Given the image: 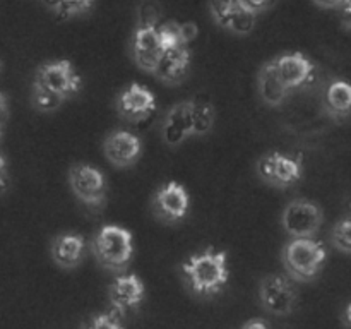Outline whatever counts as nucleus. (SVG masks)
<instances>
[{
	"mask_svg": "<svg viewBox=\"0 0 351 329\" xmlns=\"http://www.w3.org/2000/svg\"><path fill=\"white\" fill-rule=\"evenodd\" d=\"M82 91V77L67 58L47 60L34 71L31 105L40 113H55Z\"/></svg>",
	"mask_w": 351,
	"mask_h": 329,
	"instance_id": "1",
	"label": "nucleus"
},
{
	"mask_svg": "<svg viewBox=\"0 0 351 329\" xmlns=\"http://www.w3.org/2000/svg\"><path fill=\"white\" fill-rule=\"evenodd\" d=\"M180 280L189 295L197 300L218 297L230 281L228 252L208 245L191 254L180 264Z\"/></svg>",
	"mask_w": 351,
	"mask_h": 329,
	"instance_id": "2",
	"label": "nucleus"
},
{
	"mask_svg": "<svg viewBox=\"0 0 351 329\" xmlns=\"http://www.w3.org/2000/svg\"><path fill=\"white\" fill-rule=\"evenodd\" d=\"M328 263V247L314 239H288L281 249V264L297 283H312L321 276Z\"/></svg>",
	"mask_w": 351,
	"mask_h": 329,
	"instance_id": "3",
	"label": "nucleus"
},
{
	"mask_svg": "<svg viewBox=\"0 0 351 329\" xmlns=\"http://www.w3.org/2000/svg\"><path fill=\"white\" fill-rule=\"evenodd\" d=\"M89 249L96 263L113 276L127 273L136 254L132 233L119 225L101 226L93 236Z\"/></svg>",
	"mask_w": 351,
	"mask_h": 329,
	"instance_id": "4",
	"label": "nucleus"
},
{
	"mask_svg": "<svg viewBox=\"0 0 351 329\" xmlns=\"http://www.w3.org/2000/svg\"><path fill=\"white\" fill-rule=\"evenodd\" d=\"M297 281L285 274H266L257 287V300L266 314L274 317H290L298 305Z\"/></svg>",
	"mask_w": 351,
	"mask_h": 329,
	"instance_id": "5",
	"label": "nucleus"
},
{
	"mask_svg": "<svg viewBox=\"0 0 351 329\" xmlns=\"http://www.w3.org/2000/svg\"><path fill=\"white\" fill-rule=\"evenodd\" d=\"M256 175L263 184L273 188H290L304 178V160L281 151H267L256 161Z\"/></svg>",
	"mask_w": 351,
	"mask_h": 329,
	"instance_id": "6",
	"label": "nucleus"
},
{
	"mask_svg": "<svg viewBox=\"0 0 351 329\" xmlns=\"http://www.w3.org/2000/svg\"><path fill=\"white\" fill-rule=\"evenodd\" d=\"M280 223L288 239H314L324 225V211L311 199H291L281 211Z\"/></svg>",
	"mask_w": 351,
	"mask_h": 329,
	"instance_id": "7",
	"label": "nucleus"
},
{
	"mask_svg": "<svg viewBox=\"0 0 351 329\" xmlns=\"http://www.w3.org/2000/svg\"><path fill=\"white\" fill-rule=\"evenodd\" d=\"M72 194L88 208L99 211L108 201V182L99 168L89 163H74L67 171Z\"/></svg>",
	"mask_w": 351,
	"mask_h": 329,
	"instance_id": "8",
	"label": "nucleus"
},
{
	"mask_svg": "<svg viewBox=\"0 0 351 329\" xmlns=\"http://www.w3.org/2000/svg\"><path fill=\"white\" fill-rule=\"evenodd\" d=\"M151 215L167 226L180 225L191 211V195L178 182L170 180L156 188L149 202Z\"/></svg>",
	"mask_w": 351,
	"mask_h": 329,
	"instance_id": "9",
	"label": "nucleus"
},
{
	"mask_svg": "<svg viewBox=\"0 0 351 329\" xmlns=\"http://www.w3.org/2000/svg\"><path fill=\"white\" fill-rule=\"evenodd\" d=\"M156 96L147 86L130 82L117 95L115 110L123 122L141 123L156 112Z\"/></svg>",
	"mask_w": 351,
	"mask_h": 329,
	"instance_id": "10",
	"label": "nucleus"
},
{
	"mask_svg": "<svg viewBox=\"0 0 351 329\" xmlns=\"http://www.w3.org/2000/svg\"><path fill=\"white\" fill-rule=\"evenodd\" d=\"M165 51L160 27L156 24H136L130 38V57L132 62L146 74L153 75L158 60Z\"/></svg>",
	"mask_w": 351,
	"mask_h": 329,
	"instance_id": "11",
	"label": "nucleus"
},
{
	"mask_svg": "<svg viewBox=\"0 0 351 329\" xmlns=\"http://www.w3.org/2000/svg\"><path fill=\"white\" fill-rule=\"evenodd\" d=\"M209 14L216 26L235 36L252 33L259 17L240 0H209Z\"/></svg>",
	"mask_w": 351,
	"mask_h": 329,
	"instance_id": "12",
	"label": "nucleus"
},
{
	"mask_svg": "<svg viewBox=\"0 0 351 329\" xmlns=\"http://www.w3.org/2000/svg\"><path fill=\"white\" fill-rule=\"evenodd\" d=\"M146 297V284L143 278L134 273L115 274L112 283L106 287V300L110 308L125 317L143 305Z\"/></svg>",
	"mask_w": 351,
	"mask_h": 329,
	"instance_id": "13",
	"label": "nucleus"
},
{
	"mask_svg": "<svg viewBox=\"0 0 351 329\" xmlns=\"http://www.w3.org/2000/svg\"><path fill=\"white\" fill-rule=\"evenodd\" d=\"M143 141L137 134L125 129H115L103 141V154L115 168H132L143 156Z\"/></svg>",
	"mask_w": 351,
	"mask_h": 329,
	"instance_id": "14",
	"label": "nucleus"
},
{
	"mask_svg": "<svg viewBox=\"0 0 351 329\" xmlns=\"http://www.w3.org/2000/svg\"><path fill=\"white\" fill-rule=\"evenodd\" d=\"M195 137L194 120H192V99L171 105L161 120V139L167 146L177 147Z\"/></svg>",
	"mask_w": 351,
	"mask_h": 329,
	"instance_id": "15",
	"label": "nucleus"
},
{
	"mask_svg": "<svg viewBox=\"0 0 351 329\" xmlns=\"http://www.w3.org/2000/svg\"><path fill=\"white\" fill-rule=\"evenodd\" d=\"M273 64L280 74L281 81L290 91L308 84L314 79L315 71H317L314 60L302 51H285V53H280L273 58Z\"/></svg>",
	"mask_w": 351,
	"mask_h": 329,
	"instance_id": "16",
	"label": "nucleus"
},
{
	"mask_svg": "<svg viewBox=\"0 0 351 329\" xmlns=\"http://www.w3.org/2000/svg\"><path fill=\"white\" fill-rule=\"evenodd\" d=\"M192 51L189 45L165 48L153 75L167 86H178L191 72Z\"/></svg>",
	"mask_w": 351,
	"mask_h": 329,
	"instance_id": "17",
	"label": "nucleus"
},
{
	"mask_svg": "<svg viewBox=\"0 0 351 329\" xmlns=\"http://www.w3.org/2000/svg\"><path fill=\"white\" fill-rule=\"evenodd\" d=\"M86 256L84 236L75 232H64L53 236L50 242V257L60 269H75Z\"/></svg>",
	"mask_w": 351,
	"mask_h": 329,
	"instance_id": "18",
	"label": "nucleus"
},
{
	"mask_svg": "<svg viewBox=\"0 0 351 329\" xmlns=\"http://www.w3.org/2000/svg\"><path fill=\"white\" fill-rule=\"evenodd\" d=\"M256 88H257V96H259L261 101H263L266 106H271V108L283 106L285 103L288 101L291 93L290 89L285 86V82L281 81L273 60L264 62V64L259 67V71H257V77H256Z\"/></svg>",
	"mask_w": 351,
	"mask_h": 329,
	"instance_id": "19",
	"label": "nucleus"
},
{
	"mask_svg": "<svg viewBox=\"0 0 351 329\" xmlns=\"http://www.w3.org/2000/svg\"><path fill=\"white\" fill-rule=\"evenodd\" d=\"M322 110L336 122H345L351 117V82L341 77L332 79L322 96Z\"/></svg>",
	"mask_w": 351,
	"mask_h": 329,
	"instance_id": "20",
	"label": "nucleus"
},
{
	"mask_svg": "<svg viewBox=\"0 0 351 329\" xmlns=\"http://www.w3.org/2000/svg\"><path fill=\"white\" fill-rule=\"evenodd\" d=\"M58 21H71L91 12L96 0H41Z\"/></svg>",
	"mask_w": 351,
	"mask_h": 329,
	"instance_id": "21",
	"label": "nucleus"
},
{
	"mask_svg": "<svg viewBox=\"0 0 351 329\" xmlns=\"http://www.w3.org/2000/svg\"><path fill=\"white\" fill-rule=\"evenodd\" d=\"M192 120L195 137L208 136L216 122V108L208 99L192 98Z\"/></svg>",
	"mask_w": 351,
	"mask_h": 329,
	"instance_id": "22",
	"label": "nucleus"
},
{
	"mask_svg": "<svg viewBox=\"0 0 351 329\" xmlns=\"http://www.w3.org/2000/svg\"><path fill=\"white\" fill-rule=\"evenodd\" d=\"M329 243L338 252L351 256V212L339 218L329 233Z\"/></svg>",
	"mask_w": 351,
	"mask_h": 329,
	"instance_id": "23",
	"label": "nucleus"
},
{
	"mask_svg": "<svg viewBox=\"0 0 351 329\" xmlns=\"http://www.w3.org/2000/svg\"><path fill=\"white\" fill-rule=\"evenodd\" d=\"M125 326L123 322V315L119 314L113 308H108L99 314H93L86 322H82V328L91 329H120Z\"/></svg>",
	"mask_w": 351,
	"mask_h": 329,
	"instance_id": "24",
	"label": "nucleus"
},
{
	"mask_svg": "<svg viewBox=\"0 0 351 329\" xmlns=\"http://www.w3.org/2000/svg\"><path fill=\"white\" fill-rule=\"evenodd\" d=\"M158 27H160V34L165 48L185 45L184 38H182V23H177V21H165Z\"/></svg>",
	"mask_w": 351,
	"mask_h": 329,
	"instance_id": "25",
	"label": "nucleus"
},
{
	"mask_svg": "<svg viewBox=\"0 0 351 329\" xmlns=\"http://www.w3.org/2000/svg\"><path fill=\"white\" fill-rule=\"evenodd\" d=\"M161 19V7L158 5L156 0H144L137 7V24H156L160 26Z\"/></svg>",
	"mask_w": 351,
	"mask_h": 329,
	"instance_id": "26",
	"label": "nucleus"
},
{
	"mask_svg": "<svg viewBox=\"0 0 351 329\" xmlns=\"http://www.w3.org/2000/svg\"><path fill=\"white\" fill-rule=\"evenodd\" d=\"M240 2H242L247 9H250L252 12H256L257 16H259V14L266 12L267 9H271L276 0H240Z\"/></svg>",
	"mask_w": 351,
	"mask_h": 329,
	"instance_id": "27",
	"label": "nucleus"
},
{
	"mask_svg": "<svg viewBox=\"0 0 351 329\" xmlns=\"http://www.w3.org/2000/svg\"><path fill=\"white\" fill-rule=\"evenodd\" d=\"M199 36V27L195 23H182V38H184V43L191 47L192 41Z\"/></svg>",
	"mask_w": 351,
	"mask_h": 329,
	"instance_id": "28",
	"label": "nucleus"
},
{
	"mask_svg": "<svg viewBox=\"0 0 351 329\" xmlns=\"http://www.w3.org/2000/svg\"><path fill=\"white\" fill-rule=\"evenodd\" d=\"M243 329H267L269 328V322L264 321V319L256 317V319H250V321L243 322L242 324Z\"/></svg>",
	"mask_w": 351,
	"mask_h": 329,
	"instance_id": "29",
	"label": "nucleus"
},
{
	"mask_svg": "<svg viewBox=\"0 0 351 329\" xmlns=\"http://www.w3.org/2000/svg\"><path fill=\"white\" fill-rule=\"evenodd\" d=\"M312 2L322 9H341L343 5V0H312Z\"/></svg>",
	"mask_w": 351,
	"mask_h": 329,
	"instance_id": "30",
	"label": "nucleus"
},
{
	"mask_svg": "<svg viewBox=\"0 0 351 329\" xmlns=\"http://www.w3.org/2000/svg\"><path fill=\"white\" fill-rule=\"evenodd\" d=\"M0 168H2V188H3V194H5L7 188H9V173H7L5 154H2V160H0Z\"/></svg>",
	"mask_w": 351,
	"mask_h": 329,
	"instance_id": "31",
	"label": "nucleus"
},
{
	"mask_svg": "<svg viewBox=\"0 0 351 329\" xmlns=\"http://www.w3.org/2000/svg\"><path fill=\"white\" fill-rule=\"evenodd\" d=\"M7 115H9V108H7V95H2V125L5 127Z\"/></svg>",
	"mask_w": 351,
	"mask_h": 329,
	"instance_id": "32",
	"label": "nucleus"
},
{
	"mask_svg": "<svg viewBox=\"0 0 351 329\" xmlns=\"http://www.w3.org/2000/svg\"><path fill=\"white\" fill-rule=\"evenodd\" d=\"M343 322H345V326H350L351 328V304L346 305L345 312H343Z\"/></svg>",
	"mask_w": 351,
	"mask_h": 329,
	"instance_id": "33",
	"label": "nucleus"
},
{
	"mask_svg": "<svg viewBox=\"0 0 351 329\" xmlns=\"http://www.w3.org/2000/svg\"><path fill=\"white\" fill-rule=\"evenodd\" d=\"M341 10L346 14V16L351 17V0H343Z\"/></svg>",
	"mask_w": 351,
	"mask_h": 329,
	"instance_id": "34",
	"label": "nucleus"
}]
</instances>
